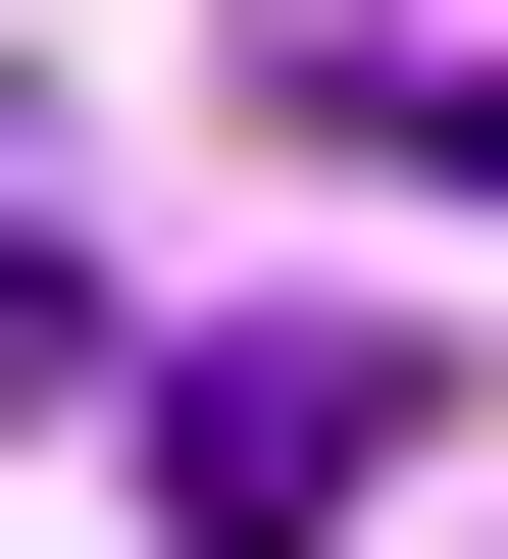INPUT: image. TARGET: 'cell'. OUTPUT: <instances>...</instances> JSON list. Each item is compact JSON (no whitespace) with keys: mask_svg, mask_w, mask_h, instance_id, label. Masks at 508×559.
<instances>
[{"mask_svg":"<svg viewBox=\"0 0 508 559\" xmlns=\"http://www.w3.org/2000/svg\"><path fill=\"white\" fill-rule=\"evenodd\" d=\"M153 509H203V559H356V509H406V356H356V306L153 356Z\"/></svg>","mask_w":508,"mask_h":559,"instance_id":"obj_1","label":"cell"}]
</instances>
